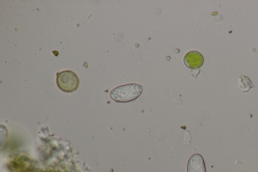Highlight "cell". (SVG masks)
Returning a JSON list of instances; mask_svg holds the SVG:
<instances>
[{
    "instance_id": "1",
    "label": "cell",
    "mask_w": 258,
    "mask_h": 172,
    "mask_svg": "<svg viewBox=\"0 0 258 172\" xmlns=\"http://www.w3.org/2000/svg\"><path fill=\"white\" fill-rule=\"evenodd\" d=\"M141 85L136 83L127 84L117 86L111 90L110 98L117 102H127L137 99L142 93Z\"/></svg>"
},
{
    "instance_id": "2",
    "label": "cell",
    "mask_w": 258,
    "mask_h": 172,
    "mask_svg": "<svg viewBox=\"0 0 258 172\" xmlns=\"http://www.w3.org/2000/svg\"><path fill=\"white\" fill-rule=\"evenodd\" d=\"M56 83L62 91L72 92L78 88L79 79L76 73L70 70L62 71L56 74Z\"/></svg>"
},
{
    "instance_id": "3",
    "label": "cell",
    "mask_w": 258,
    "mask_h": 172,
    "mask_svg": "<svg viewBox=\"0 0 258 172\" xmlns=\"http://www.w3.org/2000/svg\"><path fill=\"white\" fill-rule=\"evenodd\" d=\"M204 61L202 54L195 50L187 52L183 58L184 65L188 68L191 69H199L203 65Z\"/></svg>"
},
{
    "instance_id": "4",
    "label": "cell",
    "mask_w": 258,
    "mask_h": 172,
    "mask_svg": "<svg viewBox=\"0 0 258 172\" xmlns=\"http://www.w3.org/2000/svg\"><path fill=\"white\" fill-rule=\"evenodd\" d=\"M187 172H206L202 156L199 153L192 155L187 163Z\"/></svg>"
},
{
    "instance_id": "5",
    "label": "cell",
    "mask_w": 258,
    "mask_h": 172,
    "mask_svg": "<svg viewBox=\"0 0 258 172\" xmlns=\"http://www.w3.org/2000/svg\"><path fill=\"white\" fill-rule=\"evenodd\" d=\"M239 88L243 92H248L251 88L254 86L249 78L245 76H241L239 77Z\"/></svg>"
},
{
    "instance_id": "6",
    "label": "cell",
    "mask_w": 258,
    "mask_h": 172,
    "mask_svg": "<svg viewBox=\"0 0 258 172\" xmlns=\"http://www.w3.org/2000/svg\"><path fill=\"white\" fill-rule=\"evenodd\" d=\"M200 72V69L199 68L197 69H192L191 70V74L194 78H196Z\"/></svg>"
}]
</instances>
